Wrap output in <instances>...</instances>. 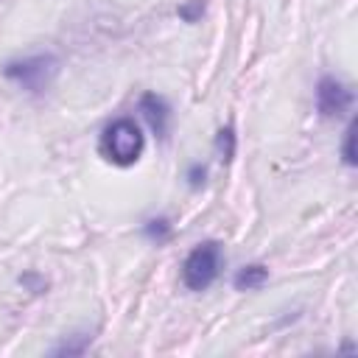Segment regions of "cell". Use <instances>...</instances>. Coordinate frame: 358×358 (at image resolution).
I'll return each mask as SVG.
<instances>
[{"label": "cell", "mask_w": 358, "mask_h": 358, "mask_svg": "<svg viewBox=\"0 0 358 358\" xmlns=\"http://www.w3.org/2000/svg\"><path fill=\"white\" fill-rule=\"evenodd\" d=\"M143 151H145V134L134 123V117H115L112 123L103 126L98 137V154L117 168L134 165L143 157Z\"/></svg>", "instance_id": "1"}, {"label": "cell", "mask_w": 358, "mask_h": 358, "mask_svg": "<svg viewBox=\"0 0 358 358\" xmlns=\"http://www.w3.org/2000/svg\"><path fill=\"white\" fill-rule=\"evenodd\" d=\"M3 76L28 95H42L59 76V59L53 53H34L25 59H14L3 67Z\"/></svg>", "instance_id": "2"}, {"label": "cell", "mask_w": 358, "mask_h": 358, "mask_svg": "<svg viewBox=\"0 0 358 358\" xmlns=\"http://www.w3.org/2000/svg\"><path fill=\"white\" fill-rule=\"evenodd\" d=\"M221 263H224V252L218 241H204L196 249H190V255L182 263V282L187 291H207L218 274H221Z\"/></svg>", "instance_id": "3"}, {"label": "cell", "mask_w": 358, "mask_h": 358, "mask_svg": "<svg viewBox=\"0 0 358 358\" xmlns=\"http://www.w3.org/2000/svg\"><path fill=\"white\" fill-rule=\"evenodd\" d=\"M352 106V92L333 76H322L316 84V112L322 117H341Z\"/></svg>", "instance_id": "4"}, {"label": "cell", "mask_w": 358, "mask_h": 358, "mask_svg": "<svg viewBox=\"0 0 358 358\" xmlns=\"http://www.w3.org/2000/svg\"><path fill=\"white\" fill-rule=\"evenodd\" d=\"M137 109L143 115V120L148 123V129L154 131L157 140H165L168 137V129H171V106L162 95L157 92H143L140 101H137Z\"/></svg>", "instance_id": "5"}, {"label": "cell", "mask_w": 358, "mask_h": 358, "mask_svg": "<svg viewBox=\"0 0 358 358\" xmlns=\"http://www.w3.org/2000/svg\"><path fill=\"white\" fill-rule=\"evenodd\" d=\"M266 280H268V268L263 263H249V266L238 268V274L232 277V285L238 291H257L266 285Z\"/></svg>", "instance_id": "6"}, {"label": "cell", "mask_w": 358, "mask_h": 358, "mask_svg": "<svg viewBox=\"0 0 358 358\" xmlns=\"http://www.w3.org/2000/svg\"><path fill=\"white\" fill-rule=\"evenodd\" d=\"M171 232H173V224H171V218H165V215H157V218H148L145 224H143V235L151 241V243H165L168 238H171Z\"/></svg>", "instance_id": "7"}, {"label": "cell", "mask_w": 358, "mask_h": 358, "mask_svg": "<svg viewBox=\"0 0 358 358\" xmlns=\"http://www.w3.org/2000/svg\"><path fill=\"white\" fill-rule=\"evenodd\" d=\"M235 145H238L235 129H232V126L218 129V134H215V154H218L221 162H229V159L235 157Z\"/></svg>", "instance_id": "8"}, {"label": "cell", "mask_w": 358, "mask_h": 358, "mask_svg": "<svg viewBox=\"0 0 358 358\" xmlns=\"http://www.w3.org/2000/svg\"><path fill=\"white\" fill-rule=\"evenodd\" d=\"M90 341H92V336H87V333H76L70 341L64 338V341L56 344L50 352H53V355H81V352L90 347Z\"/></svg>", "instance_id": "9"}, {"label": "cell", "mask_w": 358, "mask_h": 358, "mask_svg": "<svg viewBox=\"0 0 358 358\" xmlns=\"http://www.w3.org/2000/svg\"><path fill=\"white\" fill-rule=\"evenodd\" d=\"M355 129H358V123L350 120L347 129H344V140H341V159H344V165H350V168L358 162V159H355Z\"/></svg>", "instance_id": "10"}, {"label": "cell", "mask_w": 358, "mask_h": 358, "mask_svg": "<svg viewBox=\"0 0 358 358\" xmlns=\"http://www.w3.org/2000/svg\"><path fill=\"white\" fill-rule=\"evenodd\" d=\"M204 8H207L204 0H187V3L179 6V17H182L185 22H199L201 14H204Z\"/></svg>", "instance_id": "11"}, {"label": "cell", "mask_w": 358, "mask_h": 358, "mask_svg": "<svg viewBox=\"0 0 358 358\" xmlns=\"http://www.w3.org/2000/svg\"><path fill=\"white\" fill-rule=\"evenodd\" d=\"M204 179H207V168H204L201 162H193L190 171H187V185H190L193 190H199V187L204 185Z\"/></svg>", "instance_id": "12"}, {"label": "cell", "mask_w": 358, "mask_h": 358, "mask_svg": "<svg viewBox=\"0 0 358 358\" xmlns=\"http://www.w3.org/2000/svg\"><path fill=\"white\" fill-rule=\"evenodd\" d=\"M20 282H22V285H31V291H45V285H48L45 280L39 282L34 274H22V277H20Z\"/></svg>", "instance_id": "13"}]
</instances>
